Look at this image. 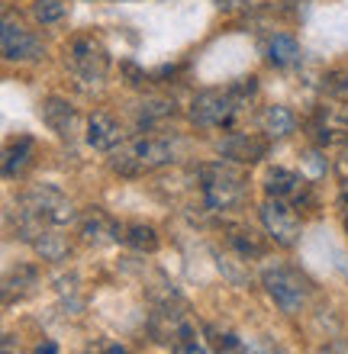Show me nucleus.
<instances>
[{"mask_svg": "<svg viewBox=\"0 0 348 354\" xmlns=\"http://www.w3.org/2000/svg\"><path fill=\"white\" fill-rule=\"evenodd\" d=\"M262 287L268 293L274 306L281 309L284 316H300L306 303H310V280L303 270H297L293 264H284V261H274L262 270Z\"/></svg>", "mask_w": 348, "mask_h": 354, "instance_id": "obj_1", "label": "nucleus"}, {"mask_svg": "<svg viewBox=\"0 0 348 354\" xmlns=\"http://www.w3.org/2000/svg\"><path fill=\"white\" fill-rule=\"evenodd\" d=\"M75 219H77L75 206H71V200H68L58 187L42 184L23 196V225H26V239H33L42 225H68V223H75Z\"/></svg>", "mask_w": 348, "mask_h": 354, "instance_id": "obj_2", "label": "nucleus"}, {"mask_svg": "<svg viewBox=\"0 0 348 354\" xmlns=\"http://www.w3.org/2000/svg\"><path fill=\"white\" fill-rule=\"evenodd\" d=\"M171 158H174L171 142H165V139H136V142H126V145H120V149L113 151L110 168L122 177H142V174H149V171L165 168Z\"/></svg>", "mask_w": 348, "mask_h": 354, "instance_id": "obj_3", "label": "nucleus"}, {"mask_svg": "<svg viewBox=\"0 0 348 354\" xmlns=\"http://www.w3.org/2000/svg\"><path fill=\"white\" fill-rule=\"evenodd\" d=\"M200 196L210 213H229L245 200V177L242 171L229 165H210L200 174Z\"/></svg>", "mask_w": 348, "mask_h": 354, "instance_id": "obj_4", "label": "nucleus"}, {"mask_svg": "<svg viewBox=\"0 0 348 354\" xmlns=\"http://www.w3.org/2000/svg\"><path fill=\"white\" fill-rule=\"evenodd\" d=\"M239 110V97L235 91H203L190 100V122L200 129H226L235 120Z\"/></svg>", "mask_w": 348, "mask_h": 354, "instance_id": "obj_5", "label": "nucleus"}, {"mask_svg": "<svg viewBox=\"0 0 348 354\" xmlns=\"http://www.w3.org/2000/svg\"><path fill=\"white\" fill-rule=\"evenodd\" d=\"M68 65L81 81H94L100 84L110 71V52L100 39L94 36H77L68 42Z\"/></svg>", "mask_w": 348, "mask_h": 354, "instance_id": "obj_6", "label": "nucleus"}, {"mask_svg": "<svg viewBox=\"0 0 348 354\" xmlns=\"http://www.w3.org/2000/svg\"><path fill=\"white\" fill-rule=\"evenodd\" d=\"M262 225H264V232H268V239L274 245H281V248H291V245L300 242V216L293 213L284 200H274V196L264 200Z\"/></svg>", "mask_w": 348, "mask_h": 354, "instance_id": "obj_7", "label": "nucleus"}, {"mask_svg": "<svg viewBox=\"0 0 348 354\" xmlns=\"http://www.w3.org/2000/svg\"><path fill=\"white\" fill-rule=\"evenodd\" d=\"M0 48H3V58H7V62H36V58H42V42L13 17H3Z\"/></svg>", "mask_w": 348, "mask_h": 354, "instance_id": "obj_8", "label": "nucleus"}, {"mask_svg": "<svg viewBox=\"0 0 348 354\" xmlns=\"http://www.w3.org/2000/svg\"><path fill=\"white\" fill-rule=\"evenodd\" d=\"M87 145L94 151H116L122 145V126L110 113H94L87 120Z\"/></svg>", "mask_w": 348, "mask_h": 354, "instance_id": "obj_9", "label": "nucleus"}, {"mask_svg": "<svg viewBox=\"0 0 348 354\" xmlns=\"http://www.w3.org/2000/svg\"><path fill=\"white\" fill-rule=\"evenodd\" d=\"M42 120H46V126L55 132L58 139H68V142H71V136L77 129V113L65 97H46L42 100Z\"/></svg>", "mask_w": 348, "mask_h": 354, "instance_id": "obj_10", "label": "nucleus"}, {"mask_svg": "<svg viewBox=\"0 0 348 354\" xmlns=\"http://www.w3.org/2000/svg\"><path fill=\"white\" fill-rule=\"evenodd\" d=\"M219 151L235 165H255L268 155V142L258 139V136H248V132H235L219 145Z\"/></svg>", "mask_w": 348, "mask_h": 354, "instance_id": "obj_11", "label": "nucleus"}, {"mask_svg": "<svg viewBox=\"0 0 348 354\" xmlns=\"http://www.w3.org/2000/svg\"><path fill=\"white\" fill-rule=\"evenodd\" d=\"M262 129L268 139H284V136H291L297 129V116L284 103H274V106H268L262 113Z\"/></svg>", "mask_w": 348, "mask_h": 354, "instance_id": "obj_12", "label": "nucleus"}, {"mask_svg": "<svg viewBox=\"0 0 348 354\" xmlns=\"http://www.w3.org/2000/svg\"><path fill=\"white\" fill-rule=\"evenodd\" d=\"M303 187V177L291 168H274L271 174L264 177V190L274 200H287V196H297Z\"/></svg>", "mask_w": 348, "mask_h": 354, "instance_id": "obj_13", "label": "nucleus"}, {"mask_svg": "<svg viewBox=\"0 0 348 354\" xmlns=\"http://www.w3.org/2000/svg\"><path fill=\"white\" fill-rule=\"evenodd\" d=\"M268 58H271V65H277V68L297 65L303 58L300 42L293 36H287V32H277V36H271V42H268Z\"/></svg>", "mask_w": 348, "mask_h": 354, "instance_id": "obj_14", "label": "nucleus"}, {"mask_svg": "<svg viewBox=\"0 0 348 354\" xmlns=\"http://www.w3.org/2000/svg\"><path fill=\"white\" fill-rule=\"evenodd\" d=\"M33 139H17V142H10L7 151H3V177H19L23 171L29 168V161H33Z\"/></svg>", "mask_w": 348, "mask_h": 354, "instance_id": "obj_15", "label": "nucleus"}, {"mask_svg": "<svg viewBox=\"0 0 348 354\" xmlns=\"http://www.w3.org/2000/svg\"><path fill=\"white\" fill-rule=\"evenodd\" d=\"M81 232L91 239V242H120L126 225H116L110 216H104L100 209H94V216H87V223Z\"/></svg>", "mask_w": 348, "mask_h": 354, "instance_id": "obj_16", "label": "nucleus"}, {"mask_svg": "<svg viewBox=\"0 0 348 354\" xmlns=\"http://www.w3.org/2000/svg\"><path fill=\"white\" fill-rule=\"evenodd\" d=\"M33 248H36L39 254H42V261H62V258H68V242L62 239V235H55V232H46V229H39L33 239Z\"/></svg>", "mask_w": 348, "mask_h": 354, "instance_id": "obj_17", "label": "nucleus"}, {"mask_svg": "<svg viewBox=\"0 0 348 354\" xmlns=\"http://www.w3.org/2000/svg\"><path fill=\"white\" fill-rule=\"evenodd\" d=\"M226 242L232 245L235 252H239V258H245V261H252V258H262L264 254V242L258 239V232H252V229H229Z\"/></svg>", "mask_w": 348, "mask_h": 354, "instance_id": "obj_18", "label": "nucleus"}, {"mask_svg": "<svg viewBox=\"0 0 348 354\" xmlns=\"http://www.w3.org/2000/svg\"><path fill=\"white\" fill-rule=\"evenodd\" d=\"M122 242L126 245H132L136 252H158V232L152 229V225H142V223H136V225H126V232H122Z\"/></svg>", "mask_w": 348, "mask_h": 354, "instance_id": "obj_19", "label": "nucleus"}, {"mask_svg": "<svg viewBox=\"0 0 348 354\" xmlns=\"http://www.w3.org/2000/svg\"><path fill=\"white\" fill-rule=\"evenodd\" d=\"M313 129H316V139H320L322 145H336V142L345 139V132H348L345 122L336 120L332 110H322L320 116H316V126H313Z\"/></svg>", "mask_w": 348, "mask_h": 354, "instance_id": "obj_20", "label": "nucleus"}, {"mask_svg": "<svg viewBox=\"0 0 348 354\" xmlns=\"http://www.w3.org/2000/svg\"><path fill=\"white\" fill-rule=\"evenodd\" d=\"M65 13H68V7L62 0H36V3H33V17H36V23H42V26L62 23Z\"/></svg>", "mask_w": 348, "mask_h": 354, "instance_id": "obj_21", "label": "nucleus"}, {"mask_svg": "<svg viewBox=\"0 0 348 354\" xmlns=\"http://www.w3.org/2000/svg\"><path fill=\"white\" fill-rule=\"evenodd\" d=\"M168 116H174V103L171 100H149V103H142V110H139V126H155V122L161 120H168Z\"/></svg>", "mask_w": 348, "mask_h": 354, "instance_id": "obj_22", "label": "nucleus"}, {"mask_svg": "<svg viewBox=\"0 0 348 354\" xmlns=\"http://www.w3.org/2000/svg\"><path fill=\"white\" fill-rule=\"evenodd\" d=\"M171 354H210L207 345H200L197 335H194V328H187L184 335L174 338V345H171Z\"/></svg>", "mask_w": 348, "mask_h": 354, "instance_id": "obj_23", "label": "nucleus"}, {"mask_svg": "<svg viewBox=\"0 0 348 354\" xmlns=\"http://www.w3.org/2000/svg\"><path fill=\"white\" fill-rule=\"evenodd\" d=\"M0 354H19V348H17V338L10 335H3V342H0Z\"/></svg>", "mask_w": 348, "mask_h": 354, "instance_id": "obj_24", "label": "nucleus"}, {"mask_svg": "<svg viewBox=\"0 0 348 354\" xmlns=\"http://www.w3.org/2000/svg\"><path fill=\"white\" fill-rule=\"evenodd\" d=\"M320 354H348V345L345 342H329V345H322Z\"/></svg>", "mask_w": 348, "mask_h": 354, "instance_id": "obj_25", "label": "nucleus"}, {"mask_svg": "<svg viewBox=\"0 0 348 354\" xmlns=\"http://www.w3.org/2000/svg\"><path fill=\"white\" fill-rule=\"evenodd\" d=\"M36 354H58V345L52 342V338H46V342H39L36 345Z\"/></svg>", "mask_w": 348, "mask_h": 354, "instance_id": "obj_26", "label": "nucleus"}]
</instances>
